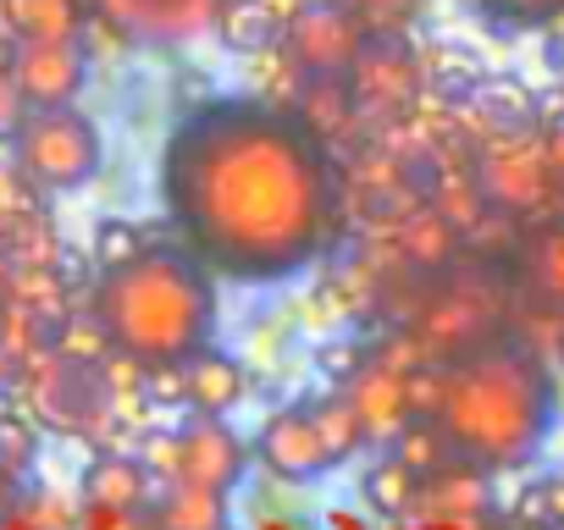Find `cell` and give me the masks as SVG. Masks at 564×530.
Returning a JSON list of instances; mask_svg holds the SVG:
<instances>
[{
    "label": "cell",
    "mask_w": 564,
    "mask_h": 530,
    "mask_svg": "<svg viewBox=\"0 0 564 530\" xmlns=\"http://www.w3.org/2000/svg\"><path fill=\"white\" fill-rule=\"evenodd\" d=\"M509 310H514L509 272L454 265V272H443L432 283V294L415 316V332L448 365V360H465L470 349H487V343L509 338Z\"/></svg>",
    "instance_id": "obj_5"
},
{
    "label": "cell",
    "mask_w": 564,
    "mask_h": 530,
    "mask_svg": "<svg viewBox=\"0 0 564 530\" xmlns=\"http://www.w3.org/2000/svg\"><path fill=\"white\" fill-rule=\"evenodd\" d=\"M421 492H426V481H421L404 459H382V464L366 475V503H371L377 514H404Z\"/></svg>",
    "instance_id": "obj_20"
},
{
    "label": "cell",
    "mask_w": 564,
    "mask_h": 530,
    "mask_svg": "<svg viewBox=\"0 0 564 530\" xmlns=\"http://www.w3.org/2000/svg\"><path fill=\"white\" fill-rule=\"evenodd\" d=\"M95 7L133 40L183 45V40H199L205 29L221 23L227 0H95Z\"/></svg>",
    "instance_id": "obj_10"
},
{
    "label": "cell",
    "mask_w": 564,
    "mask_h": 530,
    "mask_svg": "<svg viewBox=\"0 0 564 530\" xmlns=\"http://www.w3.org/2000/svg\"><path fill=\"white\" fill-rule=\"evenodd\" d=\"M144 249H150V238H144L133 221H122V216H106V221L95 227V265H100V272H117V265L139 260Z\"/></svg>",
    "instance_id": "obj_21"
},
{
    "label": "cell",
    "mask_w": 564,
    "mask_h": 530,
    "mask_svg": "<svg viewBox=\"0 0 564 530\" xmlns=\"http://www.w3.org/2000/svg\"><path fill=\"white\" fill-rule=\"evenodd\" d=\"M89 321L111 354L144 371H177L216 332V277L183 243H150L139 260L100 272Z\"/></svg>",
    "instance_id": "obj_3"
},
{
    "label": "cell",
    "mask_w": 564,
    "mask_h": 530,
    "mask_svg": "<svg viewBox=\"0 0 564 530\" xmlns=\"http://www.w3.org/2000/svg\"><path fill=\"white\" fill-rule=\"evenodd\" d=\"M503 272H509L520 310L558 321L564 316V216H542V221L520 227Z\"/></svg>",
    "instance_id": "obj_8"
},
{
    "label": "cell",
    "mask_w": 564,
    "mask_h": 530,
    "mask_svg": "<svg viewBox=\"0 0 564 530\" xmlns=\"http://www.w3.org/2000/svg\"><path fill=\"white\" fill-rule=\"evenodd\" d=\"M553 415H558L553 371L514 332L437 371L432 431L465 470L525 464L553 431Z\"/></svg>",
    "instance_id": "obj_2"
},
{
    "label": "cell",
    "mask_w": 564,
    "mask_h": 530,
    "mask_svg": "<svg viewBox=\"0 0 564 530\" xmlns=\"http://www.w3.org/2000/svg\"><path fill=\"white\" fill-rule=\"evenodd\" d=\"M509 530H531V525H509Z\"/></svg>",
    "instance_id": "obj_30"
},
{
    "label": "cell",
    "mask_w": 564,
    "mask_h": 530,
    "mask_svg": "<svg viewBox=\"0 0 564 530\" xmlns=\"http://www.w3.org/2000/svg\"><path fill=\"white\" fill-rule=\"evenodd\" d=\"M12 73H18V89L29 100V111H67L89 78V56L78 40L67 45H34V51H18L12 56Z\"/></svg>",
    "instance_id": "obj_11"
},
{
    "label": "cell",
    "mask_w": 564,
    "mask_h": 530,
    "mask_svg": "<svg viewBox=\"0 0 564 530\" xmlns=\"http://www.w3.org/2000/svg\"><path fill=\"white\" fill-rule=\"evenodd\" d=\"M0 486H7V475H0Z\"/></svg>",
    "instance_id": "obj_31"
},
{
    "label": "cell",
    "mask_w": 564,
    "mask_h": 530,
    "mask_svg": "<svg viewBox=\"0 0 564 530\" xmlns=\"http://www.w3.org/2000/svg\"><path fill=\"white\" fill-rule=\"evenodd\" d=\"M0 194H7V172H0Z\"/></svg>",
    "instance_id": "obj_29"
},
{
    "label": "cell",
    "mask_w": 564,
    "mask_h": 530,
    "mask_svg": "<svg viewBox=\"0 0 564 530\" xmlns=\"http://www.w3.org/2000/svg\"><path fill=\"white\" fill-rule=\"evenodd\" d=\"M177 387H183V398L194 404V415L221 420V415L243 398V365L210 343V349H199L188 365H177Z\"/></svg>",
    "instance_id": "obj_14"
},
{
    "label": "cell",
    "mask_w": 564,
    "mask_h": 530,
    "mask_svg": "<svg viewBox=\"0 0 564 530\" xmlns=\"http://www.w3.org/2000/svg\"><path fill=\"white\" fill-rule=\"evenodd\" d=\"M344 7H349L371 34H404V29L421 18L426 0H344Z\"/></svg>",
    "instance_id": "obj_22"
},
{
    "label": "cell",
    "mask_w": 564,
    "mask_h": 530,
    "mask_svg": "<svg viewBox=\"0 0 564 530\" xmlns=\"http://www.w3.org/2000/svg\"><path fill=\"white\" fill-rule=\"evenodd\" d=\"M355 106H404L421 89V67L404 45V34H371L366 56L349 73Z\"/></svg>",
    "instance_id": "obj_13"
},
{
    "label": "cell",
    "mask_w": 564,
    "mask_h": 530,
    "mask_svg": "<svg viewBox=\"0 0 564 530\" xmlns=\"http://www.w3.org/2000/svg\"><path fill=\"white\" fill-rule=\"evenodd\" d=\"M349 117H355V89H349V78H338V84H305V95H300V122H305L322 144H327L333 133H344Z\"/></svg>",
    "instance_id": "obj_19"
},
{
    "label": "cell",
    "mask_w": 564,
    "mask_h": 530,
    "mask_svg": "<svg viewBox=\"0 0 564 530\" xmlns=\"http://www.w3.org/2000/svg\"><path fill=\"white\" fill-rule=\"evenodd\" d=\"M95 0H0V45L12 56L34 45H67L84 34Z\"/></svg>",
    "instance_id": "obj_12"
},
{
    "label": "cell",
    "mask_w": 564,
    "mask_h": 530,
    "mask_svg": "<svg viewBox=\"0 0 564 530\" xmlns=\"http://www.w3.org/2000/svg\"><path fill=\"white\" fill-rule=\"evenodd\" d=\"M371 29L344 7V0H311L289 18L282 29V56L294 62V73L305 84H338L355 73V62L366 56Z\"/></svg>",
    "instance_id": "obj_7"
},
{
    "label": "cell",
    "mask_w": 564,
    "mask_h": 530,
    "mask_svg": "<svg viewBox=\"0 0 564 530\" xmlns=\"http://www.w3.org/2000/svg\"><path fill=\"white\" fill-rule=\"evenodd\" d=\"M29 459H34V431H29V420H18V415H0V475H18V470H29Z\"/></svg>",
    "instance_id": "obj_24"
},
{
    "label": "cell",
    "mask_w": 564,
    "mask_h": 530,
    "mask_svg": "<svg viewBox=\"0 0 564 530\" xmlns=\"http://www.w3.org/2000/svg\"><path fill=\"white\" fill-rule=\"evenodd\" d=\"M243 464H249L243 442H238L221 420H205V415H194V420L172 437V459H166L172 481L199 486V492H216V497H227V492L238 486Z\"/></svg>",
    "instance_id": "obj_9"
},
{
    "label": "cell",
    "mask_w": 564,
    "mask_h": 530,
    "mask_svg": "<svg viewBox=\"0 0 564 530\" xmlns=\"http://www.w3.org/2000/svg\"><path fill=\"white\" fill-rule=\"evenodd\" d=\"M520 525L531 530H564V481H542L531 486V497H520Z\"/></svg>",
    "instance_id": "obj_23"
},
{
    "label": "cell",
    "mask_w": 564,
    "mask_h": 530,
    "mask_svg": "<svg viewBox=\"0 0 564 530\" xmlns=\"http://www.w3.org/2000/svg\"><path fill=\"white\" fill-rule=\"evenodd\" d=\"M282 29H289V18H276L265 0H227L221 7V23H216V34H221V45L227 51H271V45H282Z\"/></svg>",
    "instance_id": "obj_16"
},
{
    "label": "cell",
    "mask_w": 564,
    "mask_h": 530,
    "mask_svg": "<svg viewBox=\"0 0 564 530\" xmlns=\"http://www.w3.org/2000/svg\"><path fill=\"white\" fill-rule=\"evenodd\" d=\"M344 393L355 398V409H360V420H366L371 437H388V431L404 420V382L388 376V371H366V376H355Z\"/></svg>",
    "instance_id": "obj_18"
},
{
    "label": "cell",
    "mask_w": 564,
    "mask_h": 530,
    "mask_svg": "<svg viewBox=\"0 0 564 530\" xmlns=\"http://www.w3.org/2000/svg\"><path fill=\"white\" fill-rule=\"evenodd\" d=\"M23 122H29V100H23V89H18L12 62H0V144H7V139L18 144Z\"/></svg>",
    "instance_id": "obj_25"
},
{
    "label": "cell",
    "mask_w": 564,
    "mask_h": 530,
    "mask_svg": "<svg viewBox=\"0 0 564 530\" xmlns=\"http://www.w3.org/2000/svg\"><path fill=\"white\" fill-rule=\"evenodd\" d=\"M12 150H18V177L45 188V194H67V188L95 183L100 161H106L100 128L73 106L67 111H29Z\"/></svg>",
    "instance_id": "obj_6"
},
{
    "label": "cell",
    "mask_w": 564,
    "mask_h": 530,
    "mask_svg": "<svg viewBox=\"0 0 564 530\" xmlns=\"http://www.w3.org/2000/svg\"><path fill=\"white\" fill-rule=\"evenodd\" d=\"M366 442H371V431H366L355 398L349 393H327V398H311V404L276 409L260 426L254 453L282 481H316V475L349 464Z\"/></svg>",
    "instance_id": "obj_4"
},
{
    "label": "cell",
    "mask_w": 564,
    "mask_h": 530,
    "mask_svg": "<svg viewBox=\"0 0 564 530\" xmlns=\"http://www.w3.org/2000/svg\"><path fill=\"white\" fill-rule=\"evenodd\" d=\"M487 7H492L498 18L520 23V29H542V23L564 18V0H487Z\"/></svg>",
    "instance_id": "obj_26"
},
{
    "label": "cell",
    "mask_w": 564,
    "mask_h": 530,
    "mask_svg": "<svg viewBox=\"0 0 564 530\" xmlns=\"http://www.w3.org/2000/svg\"><path fill=\"white\" fill-rule=\"evenodd\" d=\"M111 530H144V525H139V519L128 514V519H111ZM150 530H155V525H150Z\"/></svg>",
    "instance_id": "obj_28"
},
{
    "label": "cell",
    "mask_w": 564,
    "mask_h": 530,
    "mask_svg": "<svg viewBox=\"0 0 564 530\" xmlns=\"http://www.w3.org/2000/svg\"><path fill=\"white\" fill-rule=\"evenodd\" d=\"M84 497L111 514V519H128L144 497H150V470L128 453H100L89 470H84Z\"/></svg>",
    "instance_id": "obj_15"
},
{
    "label": "cell",
    "mask_w": 564,
    "mask_h": 530,
    "mask_svg": "<svg viewBox=\"0 0 564 530\" xmlns=\"http://www.w3.org/2000/svg\"><path fill=\"white\" fill-rule=\"evenodd\" d=\"M155 530H227V497L172 481L155 503Z\"/></svg>",
    "instance_id": "obj_17"
},
{
    "label": "cell",
    "mask_w": 564,
    "mask_h": 530,
    "mask_svg": "<svg viewBox=\"0 0 564 530\" xmlns=\"http://www.w3.org/2000/svg\"><path fill=\"white\" fill-rule=\"evenodd\" d=\"M542 172L553 183H564V111H553L542 128Z\"/></svg>",
    "instance_id": "obj_27"
},
{
    "label": "cell",
    "mask_w": 564,
    "mask_h": 530,
    "mask_svg": "<svg viewBox=\"0 0 564 530\" xmlns=\"http://www.w3.org/2000/svg\"><path fill=\"white\" fill-rule=\"evenodd\" d=\"M161 205L210 277L289 283L338 232V166L300 117L216 100L172 128Z\"/></svg>",
    "instance_id": "obj_1"
}]
</instances>
